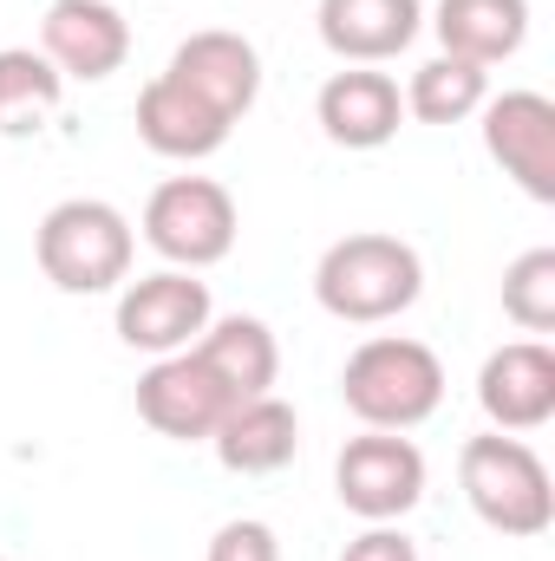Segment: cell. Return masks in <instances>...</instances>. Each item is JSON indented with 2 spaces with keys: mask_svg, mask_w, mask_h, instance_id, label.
<instances>
[{
  "mask_svg": "<svg viewBox=\"0 0 555 561\" xmlns=\"http://www.w3.org/2000/svg\"><path fill=\"white\" fill-rule=\"evenodd\" d=\"M177 85H190L209 112H223L229 125L236 118H249V105L262 99V53L242 39V33H229V26H203V33H190L177 53H170V66H163Z\"/></svg>",
  "mask_w": 555,
  "mask_h": 561,
  "instance_id": "obj_10",
  "label": "cell"
},
{
  "mask_svg": "<svg viewBox=\"0 0 555 561\" xmlns=\"http://www.w3.org/2000/svg\"><path fill=\"white\" fill-rule=\"evenodd\" d=\"M216 320V300H209V280H196L190 268H157L118 287V340L132 353H183L196 346V333Z\"/></svg>",
  "mask_w": 555,
  "mask_h": 561,
  "instance_id": "obj_7",
  "label": "cell"
},
{
  "mask_svg": "<svg viewBox=\"0 0 555 561\" xmlns=\"http://www.w3.org/2000/svg\"><path fill=\"white\" fill-rule=\"evenodd\" d=\"M424 294V262H418L412 242L399 236H380V229H360V236H340L320 268H314V300L347 320V327H380V320H399Z\"/></svg>",
  "mask_w": 555,
  "mask_h": 561,
  "instance_id": "obj_4",
  "label": "cell"
},
{
  "mask_svg": "<svg viewBox=\"0 0 555 561\" xmlns=\"http://www.w3.org/2000/svg\"><path fill=\"white\" fill-rule=\"evenodd\" d=\"M340 561H418V542L393 523H366V536H353Z\"/></svg>",
  "mask_w": 555,
  "mask_h": 561,
  "instance_id": "obj_23",
  "label": "cell"
},
{
  "mask_svg": "<svg viewBox=\"0 0 555 561\" xmlns=\"http://www.w3.org/2000/svg\"><path fill=\"white\" fill-rule=\"evenodd\" d=\"M484 99H490V72L471 66V59L438 53L406 85V118H418V125H464V118L484 112Z\"/></svg>",
  "mask_w": 555,
  "mask_h": 561,
  "instance_id": "obj_20",
  "label": "cell"
},
{
  "mask_svg": "<svg viewBox=\"0 0 555 561\" xmlns=\"http://www.w3.org/2000/svg\"><path fill=\"white\" fill-rule=\"evenodd\" d=\"M190 353H196L236 399H262L281 373L275 333H269V320H256V313H223V320H209Z\"/></svg>",
  "mask_w": 555,
  "mask_h": 561,
  "instance_id": "obj_18",
  "label": "cell"
},
{
  "mask_svg": "<svg viewBox=\"0 0 555 561\" xmlns=\"http://www.w3.org/2000/svg\"><path fill=\"white\" fill-rule=\"evenodd\" d=\"M216 463L223 470H236V477H275L294 463V450H301V419H294V405L275 399V392H262V399H242V405H229V419L216 424Z\"/></svg>",
  "mask_w": 555,
  "mask_h": 561,
  "instance_id": "obj_16",
  "label": "cell"
},
{
  "mask_svg": "<svg viewBox=\"0 0 555 561\" xmlns=\"http://www.w3.org/2000/svg\"><path fill=\"white\" fill-rule=\"evenodd\" d=\"M144 242L170 268L203 275L236 249V196L216 176H170L144 203Z\"/></svg>",
  "mask_w": 555,
  "mask_h": 561,
  "instance_id": "obj_5",
  "label": "cell"
},
{
  "mask_svg": "<svg viewBox=\"0 0 555 561\" xmlns=\"http://www.w3.org/2000/svg\"><path fill=\"white\" fill-rule=\"evenodd\" d=\"M333 490L360 523H399L424 503V450L406 431L347 437V450L333 463Z\"/></svg>",
  "mask_w": 555,
  "mask_h": 561,
  "instance_id": "obj_6",
  "label": "cell"
},
{
  "mask_svg": "<svg viewBox=\"0 0 555 561\" xmlns=\"http://www.w3.org/2000/svg\"><path fill=\"white\" fill-rule=\"evenodd\" d=\"M340 399L366 431H412L444 405V359L406 340V333H373L347 353L340 366Z\"/></svg>",
  "mask_w": 555,
  "mask_h": 561,
  "instance_id": "obj_3",
  "label": "cell"
},
{
  "mask_svg": "<svg viewBox=\"0 0 555 561\" xmlns=\"http://www.w3.org/2000/svg\"><path fill=\"white\" fill-rule=\"evenodd\" d=\"M66 99V79L33 46H0V138H33Z\"/></svg>",
  "mask_w": 555,
  "mask_h": 561,
  "instance_id": "obj_19",
  "label": "cell"
},
{
  "mask_svg": "<svg viewBox=\"0 0 555 561\" xmlns=\"http://www.w3.org/2000/svg\"><path fill=\"white\" fill-rule=\"evenodd\" d=\"M457 490L471 503V516L510 542H536L555 523V483L550 463L517 437V431H484L464 437L457 450Z\"/></svg>",
  "mask_w": 555,
  "mask_h": 561,
  "instance_id": "obj_1",
  "label": "cell"
},
{
  "mask_svg": "<svg viewBox=\"0 0 555 561\" xmlns=\"http://www.w3.org/2000/svg\"><path fill=\"white\" fill-rule=\"evenodd\" d=\"M209 561H281V536L256 516H236L209 536Z\"/></svg>",
  "mask_w": 555,
  "mask_h": 561,
  "instance_id": "obj_22",
  "label": "cell"
},
{
  "mask_svg": "<svg viewBox=\"0 0 555 561\" xmlns=\"http://www.w3.org/2000/svg\"><path fill=\"white\" fill-rule=\"evenodd\" d=\"M477 405L490 431H543L555 419V353L543 340H510L477 373Z\"/></svg>",
  "mask_w": 555,
  "mask_h": 561,
  "instance_id": "obj_12",
  "label": "cell"
},
{
  "mask_svg": "<svg viewBox=\"0 0 555 561\" xmlns=\"http://www.w3.org/2000/svg\"><path fill=\"white\" fill-rule=\"evenodd\" d=\"M503 313L523 333H555V249H530L503 268Z\"/></svg>",
  "mask_w": 555,
  "mask_h": 561,
  "instance_id": "obj_21",
  "label": "cell"
},
{
  "mask_svg": "<svg viewBox=\"0 0 555 561\" xmlns=\"http://www.w3.org/2000/svg\"><path fill=\"white\" fill-rule=\"evenodd\" d=\"M39 53L59 79H112L132 59V26L112 0H53L39 20Z\"/></svg>",
  "mask_w": 555,
  "mask_h": 561,
  "instance_id": "obj_11",
  "label": "cell"
},
{
  "mask_svg": "<svg viewBox=\"0 0 555 561\" xmlns=\"http://www.w3.org/2000/svg\"><path fill=\"white\" fill-rule=\"evenodd\" d=\"M438 26V46L451 59H471V66H497V59H517L523 39H530V0H438L431 13Z\"/></svg>",
  "mask_w": 555,
  "mask_h": 561,
  "instance_id": "obj_17",
  "label": "cell"
},
{
  "mask_svg": "<svg viewBox=\"0 0 555 561\" xmlns=\"http://www.w3.org/2000/svg\"><path fill=\"white\" fill-rule=\"evenodd\" d=\"M138 229L105 196H66L33 229V262L59 294H112L132 280Z\"/></svg>",
  "mask_w": 555,
  "mask_h": 561,
  "instance_id": "obj_2",
  "label": "cell"
},
{
  "mask_svg": "<svg viewBox=\"0 0 555 561\" xmlns=\"http://www.w3.org/2000/svg\"><path fill=\"white\" fill-rule=\"evenodd\" d=\"M314 118H320V131L340 150H380V144L399 138V125H406V92H399L393 72L347 66V72H333L320 85Z\"/></svg>",
  "mask_w": 555,
  "mask_h": 561,
  "instance_id": "obj_13",
  "label": "cell"
},
{
  "mask_svg": "<svg viewBox=\"0 0 555 561\" xmlns=\"http://www.w3.org/2000/svg\"><path fill=\"white\" fill-rule=\"evenodd\" d=\"M229 118L209 112L190 85H177L170 72H157L138 92V138L157 150V157H177V163H196V157H216L229 144Z\"/></svg>",
  "mask_w": 555,
  "mask_h": 561,
  "instance_id": "obj_15",
  "label": "cell"
},
{
  "mask_svg": "<svg viewBox=\"0 0 555 561\" xmlns=\"http://www.w3.org/2000/svg\"><path fill=\"white\" fill-rule=\"evenodd\" d=\"M320 46L347 66H386L399 59L424 26V0H320L314 13Z\"/></svg>",
  "mask_w": 555,
  "mask_h": 561,
  "instance_id": "obj_14",
  "label": "cell"
},
{
  "mask_svg": "<svg viewBox=\"0 0 555 561\" xmlns=\"http://www.w3.org/2000/svg\"><path fill=\"white\" fill-rule=\"evenodd\" d=\"M0 561H7V556H0Z\"/></svg>",
  "mask_w": 555,
  "mask_h": 561,
  "instance_id": "obj_24",
  "label": "cell"
},
{
  "mask_svg": "<svg viewBox=\"0 0 555 561\" xmlns=\"http://www.w3.org/2000/svg\"><path fill=\"white\" fill-rule=\"evenodd\" d=\"M484 150L490 163L530 196V203H555V105L543 92H503L484 99Z\"/></svg>",
  "mask_w": 555,
  "mask_h": 561,
  "instance_id": "obj_9",
  "label": "cell"
},
{
  "mask_svg": "<svg viewBox=\"0 0 555 561\" xmlns=\"http://www.w3.org/2000/svg\"><path fill=\"white\" fill-rule=\"evenodd\" d=\"M229 405H242L190 346L183 353H163L150 359V373L138 379V419L157 437H177V444H209L216 424L229 419Z\"/></svg>",
  "mask_w": 555,
  "mask_h": 561,
  "instance_id": "obj_8",
  "label": "cell"
}]
</instances>
